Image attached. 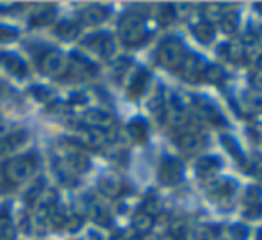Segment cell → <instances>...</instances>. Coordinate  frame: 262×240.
Here are the masks:
<instances>
[{"label":"cell","instance_id":"cell-1","mask_svg":"<svg viewBox=\"0 0 262 240\" xmlns=\"http://www.w3.org/2000/svg\"><path fill=\"white\" fill-rule=\"evenodd\" d=\"M38 157L36 153L20 155V157H13L9 160L4 162L2 165V175L9 185H20V183L27 182L38 169Z\"/></svg>","mask_w":262,"mask_h":240},{"label":"cell","instance_id":"cell-2","mask_svg":"<svg viewBox=\"0 0 262 240\" xmlns=\"http://www.w3.org/2000/svg\"><path fill=\"white\" fill-rule=\"evenodd\" d=\"M118 31H120L121 41L127 46H141L150 36L146 18L139 13L123 14L118 23Z\"/></svg>","mask_w":262,"mask_h":240},{"label":"cell","instance_id":"cell-3","mask_svg":"<svg viewBox=\"0 0 262 240\" xmlns=\"http://www.w3.org/2000/svg\"><path fill=\"white\" fill-rule=\"evenodd\" d=\"M186 46H184L182 39L169 36L164 41L159 45L157 50V61L161 66L168 69H179V66L182 64L184 57H186Z\"/></svg>","mask_w":262,"mask_h":240},{"label":"cell","instance_id":"cell-4","mask_svg":"<svg viewBox=\"0 0 262 240\" xmlns=\"http://www.w3.org/2000/svg\"><path fill=\"white\" fill-rule=\"evenodd\" d=\"M39 68L52 79H62L66 73H70V59L57 50H47L39 57Z\"/></svg>","mask_w":262,"mask_h":240},{"label":"cell","instance_id":"cell-5","mask_svg":"<svg viewBox=\"0 0 262 240\" xmlns=\"http://www.w3.org/2000/svg\"><path fill=\"white\" fill-rule=\"evenodd\" d=\"M207 68H209L207 61H205L202 55L186 54L182 64L179 66V71H180V75L186 80H189V82H200V80H204Z\"/></svg>","mask_w":262,"mask_h":240},{"label":"cell","instance_id":"cell-6","mask_svg":"<svg viewBox=\"0 0 262 240\" xmlns=\"http://www.w3.org/2000/svg\"><path fill=\"white\" fill-rule=\"evenodd\" d=\"M157 176L164 185H177L184 176V165L175 157H162L157 167Z\"/></svg>","mask_w":262,"mask_h":240},{"label":"cell","instance_id":"cell-7","mask_svg":"<svg viewBox=\"0 0 262 240\" xmlns=\"http://www.w3.org/2000/svg\"><path fill=\"white\" fill-rule=\"evenodd\" d=\"M237 189V183L230 178H210L207 180V194L214 199V203L232 201Z\"/></svg>","mask_w":262,"mask_h":240},{"label":"cell","instance_id":"cell-8","mask_svg":"<svg viewBox=\"0 0 262 240\" xmlns=\"http://www.w3.org/2000/svg\"><path fill=\"white\" fill-rule=\"evenodd\" d=\"M175 142L186 153H198L202 148L205 146L207 139L200 130H193V128H180L179 134L175 135Z\"/></svg>","mask_w":262,"mask_h":240},{"label":"cell","instance_id":"cell-9","mask_svg":"<svg viewBox=\"0 0 262 240\" xmlns=\"http://www.w3.org/2000/svg\"><path fill=\"white\" fill-rule=\"evenodd\" d=\"M75 141L79 142L80 146L91 148V150H98V148L109 144L111 134H109V130H98V128L82 127L75 134Z\"/></svg>","mask_w":262,"mask_h":240},{"label":"cell","instance_id":"cell-10","mask_svg":"<svg viewBox=\"0 0 262 240\" xmlns=\"http://www.w3.org/2000/svg\"><path fill=\"white\" fill-rule=\"evenodd\" d=\"M193 107H194V112L204 121H207L209 125H214V127H223L225 125V117L221 116L220 109L210 100H204V98L194 100Z\"/></svg>","mask_w":262,"mask_h":240},{"label":"cell","instance_id":"cell-11","mask_svg":"<svg viewBox=\"0 0 262 240\" xmlns=\"http://www.w3.org/2000/svg\"><path fill=\"white\" fill-rule=\"evenodd\" d=\"M86 48H90L91 52H95L100 57H111L114 52V41L109 34L105 32H97V34H91L84 39L82 43Z\"/></svg>","mask_w":262,"mask_h":240},{"label":"cell","instance_id":"cell-12","mask_svg":"<svg viewBox=\"0 0 262 240\" xmlns=\"http://www.w3.org/2000/svg\"><path fill=\"white\" fill-rule=\"evenodd\" d=\"M82 123L88 128H98V130H109L114 125V116L102 109H90L82 114Z\"/></svg>","mask_w":262,"mask_h":240},{"label":"cell","instance_id":"cell-13","mask_svg":"<svg viewBox=\"0 0 262 240\" xmlns=\"http://www.w3.org/2000/svg\"><path fill=\"white\" fill-rule=\"evenodd\" d=\"M0 64H2V68L11 77L24 79L27 75V64H25V61L20 55L13 54V52H0Z\"/></svg>","mask_w":262,"mask_h":240},{"label":"cell","instance_id":"cell-14","mask_svg":"<svg viewBox=\"0 0 262 240\" xmlns=\"http://www.w3.org/2000/svg\"><path fill=\"white\" fill-rule=\"evenodd\" d=\"M98 190L104 196H107V198H120L125 190V183L118 175L107 173V175H104L98 180Z\"/></svg>","mask_w":262,"mask_h":240},{"label":"cell","instance_id":"cell-15","mask_svg":"<svg viewBox=\"0 0 262 240\" xmlns=\"http://www.w3.org/2000/svg\"><path fill=\"white\" fill-rule=\"evenodd\" d=\"M107 16H109V7L98 6V4L88 6L80 11V20L86 25H98L104 20H107Z\"/></svg>","mask_w":262,"mask_h":240},{"label":"cell","instance_id":"cell-16","mask_svg":"<svg viewBox=\"0 0 262 240\" xmlns=\"http://www.w3.org/2000/svg\"><path fill=\"white\" fill-rule=\"evenodd\" d=\"M245 205H246V215L257 217L262 215V192L257 187H248L245 194Z\"/></svg>","mask_w":262,"mask_h":240},{"label":"cell","instance_id":"cell-17","mask_svg":"<svg viewBox=\"0 0 262 240\" xmlns=\"http://www.w3.org/2000/svg\"><path fill=\"white\" fill-rule=\"evenodd\" d=\"M220 54L223 55L227 61L230 62H243V59L246 57V45L243 41H228L220 48Z\"/></svg>","mask_w":262,"mask_h":240},{"label":"cell","instance_id":"cell-18","mask_svg":"<svg viewBox=\"0 0 262 240\" xmlns=\"http://www.w3.org/2000/svg\"><path fill=\"white\" fill-rule=\"evenodd\" d=\"M220 169H221V162L217 157H204L196 162V173H198V176L204 180L214 178Z\"/></svg>","mask_w":262,"mask_h":240},{"label":"cell","instance_id":"cell-19","mask_svg":"<svg viewBox=\"0 0 262 240\" xmlns=\"http://www.w3.org/2000/svg\"><path fill=\"white\" fill-rule=\"evenodd\" d=\"M148 82H150L148 73H146L145 69H138V71L132 75L130 84H128V94H130L132 98H139V96L146 91Z\"/></svg>","mask_w":262,"mask_h":240},{"label":"cell","instance_id":"cell-20","mask_svg":"<svg viewBox=\"0 0 262 240\" xmlns=\"http://www.w3.org/2000/svg\"><path fill=\"white\" fill-rule=\"evenodd\" d=\"M14 237H16V226L13 223L9 208L4 206L0 208V240H14Z\"/></svg>","mask_w":262,"mask_h":240},{"label":"cell","instance_id":"cell-21","mask_svg":"<svg viewBox=\"0 0 262 240\" xmlns=\"http://www.w3.org/2000/svg\"><path fill=\"white\" fill-rule=\"evenodd\" d=\"M25 141H27V132H24V130L13 132V134H9L6 139L0 141V153H11V151H14Z\"/></svg>","mask_w":262,"mask_h":240},{"label":"cell","instance_id":"cell-22","mask_svg":"<svg viewBox=\"0 0 262 240\" xmlns=\"http://www.w3.org/2000/svg\"><path fill=\"white\" fill-rule=\"evenodd\" d=\"M132 228H134V231L138 235H146L154 228V217L150 213L139 210V212H136L134 219H132Z\"/></svg>","mask_w":262,"mask_h":240},{"label":"cell","instance_id":"cell-23","mask_svg":"<svg viewBox=\"0 0 262 240\" xmlns=\"http://www.w3.org/2000/svg\"><path fill=\"white\" fill-rule=\"evenodd\" d=\"M128 134L136 142H146L148 139V125L141 117H136L128 123Z\"/></svg>","mask_w":262,"mask_h":240},{"label":"cell","instance_id":"cell-24","mask_svg":"<svg viewBox=\"0 0 262 240\" xmlns=\"http://www.w3.org/2000/svg\"><path fill=\"white\" fill-rule=\"evenodd\" d=\"M193 36L200 43L207 45V43H210L214 39V36H216V32H214V25H210L204 20L196 21V23L193 25Z\"/></svg>","mask_w":262,"mask_h":240},{"label":"cell","instance_id":"cell-25","mask_svg":"<svg viewBox=\"0 0 262 240\" xmlns=\"http://www.w3.org/2000/svg\"><path fill=\"white\" fill-rule=\"evenodd\" d=\"M228 11L227 6H220V4H210V6H205L202 9V20L207 21V23L214 25V23H220V20L223 18V14Z\"/></svg>","mask_w":262,"mask_h":240},{"label":"cell","instance_id":"cell-26","mask_svg":"<svg viewBox=\"0 0 262 240\" xmlns=\"http://www.w3.org/2000/svg\"><path fill=\"white\" fill-rule=\"evenodd\" d=\"M55 34L62 39H73L79 34V27L73 21H61L59 25H55Z\"/></svg>","mask_w":262,"mask_h":240},{"label":"cell","instance_id":"cell-27","mask_svg":"<svg viewBox=\"0 0 262 240\" xmlns=\"http://www.w3.org/2000/svg\"><path fill=\"white\" fill-rule=\"evenodd\" d=\"M216 238V230L209 226H200V228H194L187 233L186 240H214Z\"/></svg>","mask_w":262,"mask_h":240},{"label":"cell","instance_id":"cell-28","mask_svg":"<svg viewBox=\"0 0 262 240\" xmlns=\"http://www.w3.org/2000/svg\"><path fill=\"white\" fill-rule=\"evenodd\" d=\"M221 142H223L225 148H227V150L234 155L235 160H239V164H243V165L246 164L245 155L241 153V150H239V146H237V142H235L234 137H230V135H221Z\"/></svg>","mask_w":262,"mask_h":240},{"label":"cell","instance_id":"cell-29","mask_svg":"<svg viewBox=\"0 0 262 240\" xmlns=\"http://www.w3.org/2000/svg\"><path fill=\"white\" fill-rule=\"evenodd\" d=\"M220 27H221V31L227 32V34H232V32L237 29V16L232 13V7H228V11L220 20Z\"/></svg>","mask_w":262,"mask_h":240},{"label":"cell","instance_id":"cell-30","mask_svg":"<svg viewBox=\"0 0 262 240\" xmlns=\"http://www.w3.org/2000/svg\"><path fill=\"white\" fill-rule=\"evenodd\" d=\"M88 212H90V215L93 217L98 224H109V213H107V210L100 203H91Z\"/></svg>","mask_w":262,"mask_h":240},{"label":"cell","instance_id":"cell-31","mask_svg":"<svg viewBox=\"0 0 262 240\" xmlns=\"http://www.w3.org/2000/svg\"><path fill=\"white\" fill-rule=\"evenodd\" d=\"M54 14H55L54 7H50V6L41 7V9H39L38 13H36L34 16L31 18V23L32 25H45V23H49V21L52 20Z\"/></svg>","mask_w":262,"mask_h":240},{"label":"cell","instance_id":"cell-32","mask_svg":"<svg viewBox=\"0 0 262 240\" xmlns=\"http://www.w3.org/2000/svg\"><path fill=\"white\" fill-rule=\"evenodd\" d=\"M204 80L209 84H221L225 80V69L220 68V66H209Z\"/></svg>","mask_w":262,"mask_h":240},{"label":"cell","instance_id":"cell-33","mask_svg":"<svg viewBox=\"0 0 262 240\" xmlns=\"http://www.w3.org/2000/svg\"><path fill=\"white\" fill-rule=\"evenodd\" d=\"M248 171H250V175H253V176H257L259 180H262V157H259V155H255L253 158H250L248 162Z\"/></svg>","mask_w":262,"mask_h":240},{"label":"cell","instance_id":"cell-34","mask_svg":"<svg viewBox=\"0 0 262 240\" xmlns=\"http://www.w3.org/2000/svg\"><path fill=\"white\" fill-rule=\"evenodd\" d=\"M250 235L248 228L243 226V224H234V226L230 228V237L234 240H246Z\"/></svg>","mask_w":262,"mask_h":240},{"label":"cell","instance_id":"cell-35","mask_svg":"<svg viewBox=\"0 0 262 240\" xmlns=\"http://www.w3.org/2000/svg\"><path fill=\"white\" fill-rule=\"evenodd\" d=\"M18 36V31L7 25H0V41H13Z\"/></svg>","mask_w":262,"mask_h":240},{"label":"cell","instance_id":"cell-36","mask_svg":"<svg viewBox=\"0 0 262 240\" xmlns=\"http://www.w3.org/2000/svg\"><path fill=\"white\" fill-rule=\"evenodd\" d=\"M161 210V205H159V201L156 198H150V199H146V203L143 205V212H146V213H150V215H156V213Z\"/></svg>","mask_w":262,"mask_h":240},{"label":"cell","instance_id":"cell-37","mask_svg":"<svg viewBox=\"0 0 262 240\" xmlns=\"http://www.w3.org/2000/svg\"><path fill=\"white\" fill-rule=\"evenodd\" d=\"M250 84H252L253 89L262 91V71H255L250 77Z\"/></svg>","mask_w":262,"mask_h":240},{"label":"cell","instance_id":"cell-38","mask_svg":"<svg viewBox=\"0 0 262 240\" xmlns=\"http://www.w3.org/2000/svg\"><path fill=\"white\" fill-rule=\"evenodd\" d=\"M9 134H11V132H9V127H7V123L0 121V141H2V139H6Z\"/></svg>","mask_w":262,"mask_h":240},{"label":"cell","instance_id":"cell-39","mask_svg":"<svg viewBox=\"0 0 262 240\" xmlns=\"http://www.w3.org/2000/svg\"><path fill=\"white\" fill-rule=\"evenodd\" d=\"M161 240H179V237H177L175 233H166Z\"/></svg>","mask_w":262,"mask_h":240},{"label":"cell","instance_id":"cell-40","mask_svg":"<svg viewBox=\"0 0 262 240\" xmlns=\"http://www.w3.org/2000/svg\"><path fill=\"white\" fill-rule=\"evenodd\" d=\"M257 66H259V69L262 71V54L259 55V59H257Z\"/></svg>","mask_w":262,"mask_h":240},{"label":"cell","instance_id":"cell-41","mask_svg":"<svg viewBox=\"0 0 262 240\" xmlns=\"http://www.w3.org/2000/svg\"><path fill=\"white\" fill-rule=\"evenodd\" d=\"M257 240H262V228L259 230V233H257Z\"/></svg>","mask_w":262,"mask_h":240}]
</instances>
